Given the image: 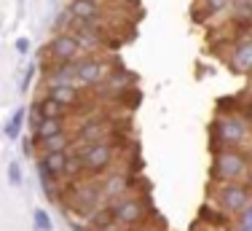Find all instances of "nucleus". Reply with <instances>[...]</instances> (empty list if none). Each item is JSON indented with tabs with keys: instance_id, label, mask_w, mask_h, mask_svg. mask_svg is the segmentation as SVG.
<instances>
[{
	"instance_id": "2",
	"label": "nucleus",
	"mask_w": 252,
	"mask_h": 231,
	"mask_svg": "<svg viewBox=\"0 0 252 231\" xmlns=\"http://www.w3.org/2000/svg\"><path fill=\"white\" fill-rule=\"evenodd\" d=\"M252 169V159L247 151L239 148H215L212 151V169L209 178L215 186H225V183H242Z\"/></svg>"
},
{
	"instance_id": "7",
	"label": "nucleus",
	"mask_w": 252,
	"mask_h": 231,
	"mask_svg": "<svg viewBox=\"0 0 252 231\" xmlns=\"http://www.w3.org/2000/svg\"><path fill=\"white\" fill-rule=\"evenodd\" d=\"M215 204L225 212V215H242L252 204V191L247 183H225L218 186L215 191Z\"/></svg>"
},
{
	"instance_id": "12",
	"label": "nucleus",
	"mask_w": 252,
	"mask_h": 231,
	"mask_svg": "<svg viewBox=\"0 0 252 231\" xmlns=\"http://www.w3.org/2000/svg\"><path fill=\"white\" fill-rule=\"evenodd\" d=\"M231 27L239 30H252V0H233L231 8L225 11Z\"/></svg>"
},
{
	"instance_id": "23",
	"label": "nucleus",
	"mask_w": 252,
	"mask_h": 231,
	"mask_svg": "<svg viewBox=\"0 0 252 231\" xmlns=\"http://www.w3.org/2000/svg\"><path fill=\"white\" fill-rule=\"evenodd\" d=\"M142 231H153V229H142Z\"/></svg>"
},
{
	"instance_id": "8",
	"label": "nucleus",
	"mask_w": 252,
	"mask_h": 231,
	"mask_svg": "<svg viewBox=\"0 0 252 231\" xmlns=\"http://www.w3.org/2000/svg\"><path fill=\"white\" fill-rule=\"evenodd\" d=\"M225 65H228V70L236 73V76H252V33L239 35L236 40L228 43Z\"/></svg>"
},
{
	"instance_id": "6",
	"label": "nucleus",
	"mask_w": 252,
	"mask_h": 231,
	"mask_svg": "<svg viewBox=\"0 0 252 231\" xmlns=\"http://www.w3.org/2000/svg\"><path fill=\"white\" fill-rule=\"evenodd\" d=\"M43 51H46V62H62V65H73L83 57V54H89L86 48L78 43V38L70 33V30L54 33Z\"/></svg>"
},
{
	"instance_id": "13",
	"label": "nucleus",
	"mask_w": 252,
	"mask_h": 231,
	"mask_svg": "<svg viewBox=\"0 0 252 231\" xmlns=\"http://www.w3.org/2000/svg\"><path fill=\"white\" fill-rule=\"evenodd\" d=\"M73 145H75V135H73V132H62V135H54V137L40 140V143L35 145V151H38L40 156H46V154H62V151H73Z\"/></svg>"
},
{
	"instance_id": "4",
	"label": "nucleus",
	"mask_w": 252,
	"mask_h": 231,
	"mask_svg": "<svg viewBox=\"0 0 252 231\" xmlns=\"http://www.w3.org/2000/svg\"><path fill=\"white\" fill-rule=\"evenodd\" d=\"M118 68L116 57H102V54H83L75 62V83L81 86H102L113 70Z\"/></svg>"
},
{
	"instance_id": "15",
	"label": "nucleus",
	"mask_w": 252,
	"mask_h": 231,
	"mask_svg": "<svg viewBox=\"0 0 252 231\" xmlns=\"http://www.w3.org/2000/svg\"><path fill=\"white\" fill-rule=\"evenodd\" d=\"M35 108H38L40 118H70V111L62 105V102H57L54 97L43 94L38 102H35Z\"/></svg>"
},
{
	"instance_id": "5",
	"label": "nucleus",
	"mask_w": 252,
	"mask_h": 231,
	"mask_svg": "<svg viewBox=\"0 0 252 231\" xmlns=\"http://www.w3.org/2000/svg\"><path fill=\"white\" fill-rule=\"evenodd\" d=\"M113 207V218H116L118 226H137L148 218L151 212V204H145V196L142 193H124L118 199H107Z\"/></svg>"
},
{
	"instance_id": "22",
	"label": "nucleus",
	"mask_w": 252,
	"mask_h": 231,
	"mask_svg": "<svg viewBox=\"0 0 252 231\" xmlns=\"http://www.w3.org/2000/svg\"><path fill=\"white\" fill-rule=\"evenodd\" d=\"M94 3H99V5H113V3H118V0H94Z\"/></svg>"
},
{
	"instance_id": "17",
	"label": "nucleus",
	"mask_w": 252,
	"mask_h": 231,
	"mask_svg": "<svg viewBox=\"0 0 252 231\" xmlns=\"http://www.w3.org/2000/svg\"><path fill=\"white\" fill-rule=\"evenodd\" d=\"M25 116H27L25 108H19V111H14V113H11V121L3 126V129H5V137H8V140H19L22 124H25Z\"/></svg>"
},
{
	"instance_id": "14",
	"label": "nucleus",
	"mask_w": 252,
	"mask_h": 231,
	"mask_svg": "<svg viewBox=\"0 0 252 231\" xmlns=\"http://www.w3.org/2000/svg\"><path fill=\"white\" fill-rule=\"evenodd\" d=\"M62 132H67V118H40V124L32 129L30 143H32V148H35L40 140L54 137V135H62Z\"/></svg>"
},
{
	"instance_id": "19",
	"label": "nucleus",
	"mask_w": 252,
	"mask_h": 231,
	"mask_svg": "<svg viewBox=\"0 0 252 231\" xmlns=\"http://www.w3.org/2000/svg\"><path fill=\"white\" fill-rule=\"evenodd\" d=\"M5 175H8V183L11 186H22V167H19V161H11Z\"/></svg>"
},
{
	"instance_id": "3",
	"label": "nucleus",
	"mask_w": 252,
	"mask_h": 231,
	"mask_svg": "<svg viewBox=\"0 0 252 231\" xmlns=\"http://www.w3.org/2000/svg\"><path fill=\"white\" fill-rule=\"evenodd\" d=\"M73 151L81 159V167H83V175L89 178H97L102 172H110L118 161V145L113 140H102V143H89V145H73Z\"/></svg>"
},
{
	"instance_id": "9",
	"label": "nucleus",
	"mask_w": 252,
	"mask_h": 231,
	"mask_svg": "<svg viewBox=\"0 0 252 231\" xmlns=\"http://www.w3.org/2000/svg\"><path fill=\"white\" fill-rule=\"evenodd\" d=\"M233 0H196L193 8H190V16H193V22H209L215 19V16H223L228 8H231Z\"/></svg>"
},
{
	"instance_id": "16",
	"label": "nucleus",
	"mask_w": 252,
	"mask_h": 231,
	"mask_svg": "<svg viewBox=\"0 0 252 231\" xmlns=\"http://www.w3.org/2000/svg\"><path fill=\"white\" fill-rule=\"evenodd\" d=\"M228 218H231V215H225V212L220 210L215 202H207V204L201 207V212H199V223H204V226H209V229H212V226H215V229H218V226H225Z\"/></svg>"
},
{
	"instance_id": "18",
	"label": "nucleus",
	"mask_w": 252,
	"mask_h": 231,
	"mask_svg": "<svg viewBox=\"0 0 252 231\" xmlns=\"http://www.w3.org/2000/svg\"><path fill=\"white\" fill-rule=\"evenodd\" d=\"M32 218H35V226H38V231H51L54 226H51V218H49V212L46 210H35L32 212Z\"/></svg>"
},
{
	"instance_id": "10",
	"label": "nucleus",
	"mask_w": 252,
	"mask_h": 231,
	"mask_svg": "<svg viewBox=\"0 0 252 231\" xmlns=\"http://www.w3.org/2000/svg\"><path fill=\"white\" fill-rule=\"evenodd\" d=\"M46 94L54 97L57 102H62V105L67 108L70 113L78 111V108H81V102H83L81 89L73 86V83H59V86H49V89H46Z\"/></svg>"
},
{
	"instance_id": "1",
	"label": "nucleus",
	"mask_w": 252,
	"mask_h": 231,
	"mask_svg": "<svg viewBox=\"0 0 252 231\" xmlns=\"http://www.w3.org/2000/svg\"><path fill=\"white\" fill-rule=\"evenodd\" d=\"M209 148H252V124L247 116L239 113H218L209 124Z\"/></svg>"
},
{
	"instance_id": "20",
	"label": "nucleus",
	"mask_w": 252,
	"mask_h": 231,
	"mask_svg": "<svg viewBox=\"0 0 252 231\" xmlns=\"http://www.w3.org/2000/svg\"><path fill=\"white\" fill-rule=\"evenodd\" d=\"M16 51H19V57H25V54H30V38H16Z\"/></svg>"
},
{
	"instance_id": "21",
	"label": "nucleus",
	"mask_w": 252,
	"mask_h": 231,
	"mask_svg": "<svg viewBox=\"0 0 252 231\" xmlns=\"http://www.w3.org/2000/svg\"><path fill=\"white\" fill-rule=\"evenodd\" d=\"M32 78H35V65H30L27 73H25V81H22V89H27L30 83H32Z\"/></svg>"
},
{
	"instance_id": "11",
	"label": "nucleus",
	"mask_w": 252,
	"mask_h": 231,
	"mask_svg": "<svg viewBox=\"0 0 252 231\" xmlns=\"http://www.w3.org/2000/svg\"><path fill=\"white\" fill-rule=\"evenodd\" d=\"M70 154H73V151H62V154H46V156H40V159H38V169H46V172H49L51 178L64 180Z\"/></svg>"
}]
</instances>
